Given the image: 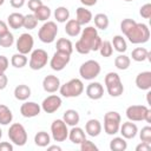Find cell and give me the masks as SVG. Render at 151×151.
Masks as SVG:
<instances>
[{"label":"cell","instance_id":"cell-1","mask_svg":"<svg viewBox=\"0 0 151 151\" xmlns=\"http://www.w3.org/2000/svg\"><path fill=\"white\" fill-rule=\"evenodd\" d=\"M98 37V31L94 26H87L80 32V38L76 42V51L80 54H88L92 52V44Z\"/></svg>","mask_w":151,"mask_h":151},{"label":"cell","instance_id":"cell-2","mask_svg":"<svg viewBox=\"0 0 151 151\" xmlns=\"http://www.w3.org/2000/svg\"><path fill=\"white\" fill-rule=\"evenodd\" d=\"M125 37L129 39L131 44L138 45V44H145L150 39V29L146 24L143 22H136L126 33Z\"/></svg>","mask_w":151,"mask_h":151},{"label":"cell","instance_id":"cell-3","mask_svg":"<svg viewBox=\"0 0 151 151\" xmlns=\"http://www.w3.org/2000/svg\"><path fill=\"white\" fill-rule=\"evenodd\" d=\"M104 83H105L107 93L111 97H119V96L123 94L124 86H123V83L120 80V77H119V74L117 72H109L105 76Z\"/></svg>","mask_w":151,"mask_h":151},{"label":"cell","instance_id":"cell-4","mask_svg":"<svg viewBox=\"0 0 151 151\" xmlns=\"http://www.w3.org/2000/svg\"><path fill=\"white\" fill-rule=\"evenodd\" d=\"M59 91H60V94L65 98H76L84 92V84L80 79L73 78L67 83L60 85Z\"/></svg>","mask_w":151,"mask_h":151},{"label":"cell","instance_id":"cell-5","mask_svg":"<svg viewBox=\"0 0 151 151\" xmlns=\"http://www.w3.org/2000/svg\"><path fill=\"white\" fill-rule=\"evenodd\" d=\"M58 34V26L54 21H45L38 31V38L44 44H51L55 40Z\"/></svg>","mask_w":151,"mask_h":151},{"label":"cell","instance_id":"cell-6","mask_svg":"<svg viewBox=\"0 0 151 151\" xmlns=\"http://www.w3.org/2000/svg\"><path fill=\"white\" fill-rule=\"evenodd\" d=\"M120 123H122L120 114L116 111H109L104 116V131L106 132V134L113 136L119 132Z\"/></svg>","mask_w":151,"mask_h":151},{"label":"cell","instance_id":"cell-7","mask_svg":"<svg viewBox=\"0 0 151 151\" xmlns=\"http://www.w3.org/2000/svg\"><path fill=\"white\" fill-rule=\"evenodd\" d=\"M8 138L17 146H24L27 143V132L24 125L20 123H14L8 129Z\"/></svg>","mask_w":151,"mask_h":151},{"label":"cell","instance_id":"cell-8","mask_svg":"<svg viewBox=\"0 0 151 151\" xmlns=\"http://www.w3.org/2000/svg\"><path fill=\"white\" fill-rule=\"evenodd\" d=\"M100 71H101L100 64L97 60H92V59L86 60L79 67V74L85 80H93L99 76Z\"/></svg>","mask_w":151,"mask_h":151},{"label":"cell","instance_id":"cell-9","mask_svg":"<svg viewBox=\"0 0 151 151\" xmlns=\"http://www.w3.org/2000/svg\"><path fill=\"white\" fill-rule=\"evenodd\" d=\"M47 61H48L47 52L45 50H42V48H37V50L32 51L28 65H29L31 70L38 71V70H41L42 67H45Z\"/></svg>","mask_w":151,"mask_h":151},{"label":"cell","instance_id":"cell-10","mask_svg":"<svg viewBox=\"0 0 151 151\" xmlns=\"http://www.w3.org/2000/svg\"><path fill=\"white\" fill-rule=\"evenodd\" d=\"M51 134L54 142H64L68 136V129L63 119H55L51 124Z\"/></svg>","mask_w":151,"mask_h":151},{"label":"cell","instance_id":"cell-11","mask_svg":"<svg viewBox=\"0 0 151 151\" xmlns=\"http://www.w3.org/2000/svg\"><path fill=\"white\" fill-rule=\"evenodd\" d=\"M71 54L61 52V51H55L53 57L50 60V66L53 71H63L66 65L70 63Z\"/></svg>","mask_w":151,"mask_h":151},{"label":"cell","instance_id":"cell-12","mask_svg":"<svg viewBox=\"0 0 151 151\" xmlns=\"http://www.w3.org/2000/svg\"><path fill=\"white\" fill-rule=\"evenodd\" d=\"M17 50L19 53L22 54H28L32 52L33 46H34V39L29 33H22L18 40H17Z\"/></svg>","mask_w":151,"mask_h":151},{"label":"cell","instance_id":"cell-13","mask_svg":"<svg viewBox=\"0 0 151 151\" xmlns=\"http://www.w3.org/2000/svg\"><path fill=\"white\" fill-rule=\"evenodd\" d=\"M63 101L61 98L57 94H51L48 97H46L42 103H41V110L46 113H54L55 111H58L61 106Z\"/></svg>","mask_w":151,"mask_h":151},{"label":"cell","instance_id":"cell-14","mask_svg":"<svg viewBox=\"0 0 151 151\" xmlns=\"http://www.w3.org/2000/svg\"><path fill=\"white\" fill-rule=\"evenodd\" d=\"M147 109L149 107L145 105H131L126 109L125 113H126V117L129 120L140 122V120H144V117H145Z\"/></svg>","mask_w":151,"mask_h":151},{"label":"cell","instance_id":"cell-15","mask_svg":"<svg viewBox=\"0 0 151 151\" xmlns=\"http://www.w3.org/2000/svg\"><path fill=\"white\" fill-rule=\"evenodd\" d=\"M41 106L35 101H26L20 106V113L25 118H33L40 114Z\"/></svg>","mask_w":151,"mask_h":151},{"label":"cell","instance_id":"cell-16","mask_svg":"<svg viewBox=\"0 0 151 151\" xmlns=\"http://www.w3.org/2000/svg\"><path fill=\"white\" fill-rule=\"evenodd\" d=\"M60 79L57 76L48 74L42 79V88L47 93H54L60 87Z\"/></svg>","mask_w":151,"mask_h":151},{"label":"cell","instance_id":"cell-17","mask_svg":"<svg viewBox=\"0 0 151 151\" xmlns=\"http://www.w3.org/2000/svg\"><path fill=\"white\" fill-rule=\"evenodd\" d=\"M86 96L92 100H98L104 96V87L98 81H92L86 86Z\"/></svg>","mask_w":151,"mask_h":151},{"label":"cell","instance_id":"cell-18","mask_svg":"<svg viewBox=\"0 0 151 151\" xmlns=\"http://www.w3.org/2000/svg\"><path fill=\"white\" fill-rule=\"evenodd\" d=\"M119 132L122 133V137L125 139H133L137 133H138V127L134 123H132L131 120L125 122L123 124H120L119 127Z\"/></svg>","mask_w":151,"mask_h":151},{"label":"cell","instance_id":"cell-19","mask_svg":"<svg viewBox=\"0 0 151 151\" xmlns=\"http://www.w3.org/2000/svg\"><path fill=\"white\" fill-rule=\"evenodd\" d=\"M136 86L142 91H149L151 88V72L144 71L138 73L136 77Z\"/></svg>","mask_w":151,"mask_h":151},{"label":"cell","instance_id":"cell-20","mask_svg":"<svg viewBox=\"0 0 151 151\" xmlns=\"http://www.w3.org/2000/svg\"><path fill=\"white\" fill-rule=\"evenodd\" d=\"M101 132V124L98 119H88L85 124V133L90 137H98Z\"/></svg>","mask_w":151,"mask_h":151},{"label":"cell","instance_id":"cell-21","mask_svg":"<svg viewBox=\"0 0 151 151\" xmlns=\"http://www.w3.org/2000/svg\"><path fill=\"white\" fill-rule=\"evenodd\" d=\"M92 18H93L92 12L90 9H87L86 7H78L76 9V20L78 21V24L80 26L87 25L92 20Z\"/></svg>","mask_w":151,"mask_h":151},{"label":"cell","instance_id":"cell-22","mask_svg":"<svg viewBox=\"0 0 151 151\" xmlns=\"http://www.w3.org/2000/svg\"><path fill=\"white\" fill-rule=\"evenodd\" d=\"M67 138L73 144H78L79 145L81 142H84L86 139V133H85V131L81 127H79V126L76 125V126H72V129L68 131Z\"/></svg>","mask_w":151,"mask_h":151},{"label":"cell","instance_id":"cell-23","mask_svg":"<svg viewBox=\"0 0 151 151\" xmlns=\"http://www.w3.org/2000/svg\"><path fill=\"white\" fill-rule=\"evenodd\" d=\"M63 120L66 123V125H70V126H76L78 125L79 120H80V116L78 113V111L73 110V109H70V110H66L63 114Z\"/></svg>","mask_w":151,"mask_h":151},{"label":"cell","instance_id":"cell-24","mask_svg":"<svg viewBox=\"0 0 151 151\" xmlns=\"http://www.w3.org/2000/svg\"><path fill=\"white\" fill-rule=\"evenodd\" d=\"M24 17L21 13H18V12H14V13H11L7 18V22H8V26L13 29H19L24 26Z\"/></svg>","mask_w":151,"mask_h":151},{"label":"cell","instance_id":"cell-25","mask_svg":"<svg viewBox=\"0 0 151 151\" xmlns=\"http://www.w3.org/2000/svg\"><path fill=\"white\" fill-rule=\"evenodd\" d=\"M80 32H81V26L78 24V21L76 19H68L66 21L65 33L68 37H77L80 34Z\"/></svg>","mask_w":151,"mask_h":151},{"label":"cell","instance_id":"cell-26","mask_svg":"<svg viewBox=\"0 0 151 151\" xmlns=\"http://www.w3.org/2000/svg\"><path fill=\"white\" fill-rule=\"evenodd\" d=\"M14 97L20 101H25L31 97V88L25 84H20L14 88Z\"/></svg>","mask_w":151,"mask_h":151},{"label":"cell","instance_id":"cell-27","mask_svg":"<svg viewBox=\"0 0 151 151\" xmlns=\"http://www.w3.org/2000/svg\"><path fill=\"white\" fill-rule=\"evenodd\" d=\"M131 58L137 63L150 60V52L145 47H136L131 53Z\"/></svg>","mask_w":151,"mask_h":151},{"label":"cell","instance_id":"cell-28","mask_svg":"<svg viewBox=\"0 0 151 151\" xmlns=\"http://www.w3.org/2000/svg\"><path fill=\"white\" fill-rule=\"evenodd\" d=\"M34 143L39 147H47L51 143V136L46 131H39L34 136Z\"/></svg>","mask_w":151,"mask_h":151},{"label":"cell","instance_id":"cell-29","mask_svg":"<svg viewBox=\"0 0 151 151\" xmlns=\"http://www.w3.org/2000/svg\"><path fill=\"white\" fill-rule=\"evenodd\" d=\"M13 120V113L4 104H0V125H8Z\"/></svg>","mask_w":151,"mask_h":151},{"label":"cell","instance_id":"cell-30","mask_svg":"<svg viewBox=\"0 0 151 151\" xmlns=\"http://www.w3.org/2000/svg\"><path fill=\"white\" fill-rule=\"evenodd\" d=\"M94 20V26L97 29H101V31H105L107 27H109V24H110V20H109V17L104 13H98L94 15V18H92Z\"/></svg>","mask_w":151,"mask_h":151},{"label":"cell","instance_id":"cell-31","mask_svg":"<svg viewBox=\"0 0 151 151\" xmlns=\"http://www.w3.org/2000/svg\"><path fill=\"white\" fill-rule=\"evenodd\" d=\"M33 14H34V17L37 18L38 21H47L50 19L52 12H51V8L48 6L41 5L37 11L33 12Z\"/></svg>","mask_w":151,"mask_h":151},{"label":"cell","instance_id":"cell-32","mask_svg":"<svg viewBox=\"0 0 151 151\" xmlns=\"http://www.w3.org/2000/svg\"><path fill=\"white\" fill-rule=\"evenodd\" d=\"M55 47H57V51H61V52H65L68 54H72V52H73V44L71 40H68L66 38L58 39Z\"/></svg>","mask_w":151,"mask_h":151},{"label":"cell","instance_id":"cell-33","mask_svg":"<svg viewBox=\"0 0 151 151\" xmlns=\"http://www.w3.org/2000/svg\"><path fill=\"white\" fill-rule=\"evenodd\" d=\"M111 44H112V47L119 53H124L127 50V44H126L125 38H123V35H114L112 38Z\"/></svg>","mask_w":151,"mask_h":151},{"label":"cell","instance_id":"cell-34","mask_svg":"<svg viewBox=\"0 0 151 151\" xmlns=\"http://www.w3.org/2000/svg\"><path fill=\"white\" fill-rule=\"evenodd\" d=\"M127 149V143L123 137H114L110 142V150L111 151H125Z\"/></svg>","mask_w":151,"mask_h":151},{"label":"cell","instance_id":"cell-35","mask_svg":"<svg viewBox=\"0 0 151 151\" xmlns=\"http://www.w3.org/2000/svg\"><path fill=\"white\" fill-rule=\"evenodd\" d=\"M27 61L28 60H27L26 54H22V53H19V52L15 53V54H13L12 58H11V64L15 68H22V67H25L26 64H27Z\"/></svg>","mask_w":151,"mask_h":151},{"label":"cell","instance_id":"cell-36","mask_svg":"<svg viewBox=\"0 0 151 151\" xmlns=\"http://www.w3.org/2000/svg\"><path fill=\"white\" fill-rule=\"evenodd\" d=\"M130 65H131V59H130V57H127L125 54H119L114 59V66L120 71L127 70L130 67Z\"/></svg>","mask_w":151,"mask_h":151},{"label":"cell","instance_id":"cell-37","mask_svg":"<svg viewBox=\"0 0 151 151\" xmlns=\"http://www.w3.org/2000/svg\"><path fill=\"white\" fill-rule=\"evenodd\" d=\"M70 18V11L67 7L59 6L54 9V19L58 22H66Z\"/></svg>","mask_w":151,"mask_h":151},{"label":"cell","instance_id":"cell-38","mask_svg":"<svg viewBox=\"0 0 151 151\" xmlns=\"http://www.w3.org/2000/svg\"><path fill=\"white\" fill-rule=\"evenodd\" d=\"M98 51L100 52V55L104 57V58H109V57H111L112 53H113V47H112L111 41H109V40H104V41H101V45H100V47H99Z\"/></svg>","mask_w":151,"mask_h":151},{"label":"cell","instance_id":"cell-39","mask_svg":"<svg viewBox=\"0 0 151 151\" xmlns=\"http://www.w3.org/2000/svg\"><path fill=\"white\" fill-rule=\"evenodd\" d=\"M38 25V20L37 18L34 17V14H26L24 17V26L26 29L31 31V29H34Z\"/></svg>","mask_w":151,"mask_h":151},{"label":"cell","instance_id":"cell-40","mask_svg":"<svg viewBox=\"0 0 151 151\" xmlns=\"http://www.w3.org/2000/svg\"><path fill=\"white\" fill-rule=\"evenodd\" d=\"M13 44H14V35L9 31L7 33L0 35V46L1 47L7 48V47H11Z\"/></svg>","mask_w":151,"mask_h":151},{"label":"cell","instance_id":"cell-41","mask_svg":"<svg viewBox=\"0 0 151 151\" xmlns=\"http://www.w3.org/2000/svg\"><path fill=\"white\" fill-rule=\"evenodd\" d=\"M139 138L142 142H145V143H151V126L146 125L144 127H142L140 132H139Z\"/></svg>","mask_w":151,"mask_h":151},{"label":"cell","instance_id":"cell-42","mask_svg":"<svg viewBox=\"0 0 151 151\" xmlns=\"http://www.w3.org/2000/svg\"><path fill=\"white\" fill-rule=\"evenodd\" d=\"M79 145H80V150L81 151H97L98 150V146L93 142H91L88 139H85Z\"/></svg>","mask_w":151,"mask_h":151},{"label":"cell","instance_id":"cell-43","mask_svg":"<svg viewBox=\"0 0 151 151\" xmlns=\"http://www.w3.org/2000/svg\"><path fill=\"white\" fill-rule=\"evenodd\" d=\"M136 24V21L133 20V19H130V18H126V19H123V21L120 22V29H122V32L125 34L133 25Z\"/></svg>","mask_w":151,"mask_h":151},{"label":"cell","instance_id":"cell-44","mask_svg":"<svg viewBox=\"0 0 151 151\" xmlns=\"http://www.w3.org/2000/svg\"><path fill=\"white\" fill-rule=\"evenodd\" d=\"M139 14L144 19H150L151 18V4L147 2V4L143 5L139 9Z\"/></svg>","mask_w":151,"mask_h":151},{"label":"cell","instance_id":"cell-45","mask_svg":"<svg viewBox=\"0 0 151 151\" xmlns=\"http://www.w3.org/2000/svg\"><path fill=\"white\" fill-rule=\"evenodd\" d=\"M8 65H9V61L7 57L0 55V74H4L6 72V70L8 68Z\"/></svg>","mask_w":151,"mask_h":151},{"label":"cell","instance_id":"cell-46","mask_svg":"<svg viewBox=\"0 0 151 151\" xmlns=\"http://www.w3.org/2000/svg\"><path fill=\"white\" fill-rule=\"evenodd\" d=\"M41 5H44L42 4V0H28V2H27V6H28V8L32 12L37 11Z\"/></svg>","mask_w":151,"mask_h":151},{"label":"cell","instance_id":"cell-47","mask_svg":"<svg viewBox=\"0 0 151 151\" xmlns=\"http://www.w3.org/2000/svg\"><path fill=\"white\" fill-rule=\"evenodd\" d=\"M0 151H13V144H11L8 142H1Z\"/></svg>","mask_w":151,"mask_h":151},{"label":"cell","instance_id":"cell-48","mask_svg":"<svg viewBox=\"0 0 151 151\" xmlns=\"http://www.w3.org/2000/svg\"><path fill=\"white\" fill-rule=\"evenodd\" d=\"M7 84H8V78H7V76H6L5 73H4V74H0V91L5 90L6 86H7Z\"/></svg>","mask_w":151,"mask_h":151},{"label":"cell","instance_id":"cell-49","mask_svg":"<svg viewBox=\"0 0 151 151\" xmlns=\"http://www.w3.org/2000/svg\"><path fill=\"white\" fill-rule=\"evenodd\" d=\"M150 147H151V146H150L149 143L142 142V143H139V144L136 146V151H149Z\"/></svg>","mask_w":151,"mask_h":151},{"label":"cell","instance_id":"cell-50","mask_svg":"<svg viewBox=\"0 0 151 151\" xmlns=\"http://www.w3.org/2000/svg\"><path fill=\"white\" fill-rule=\"evenodd\" d=\"M26 0H9V4L13 8H21L25 5Z\"/></svg>","mask_w":151,"mask_h":151},{"label":"cell","instance_id":"cell-51","mask_svg":"<svg viewBox=\"0 0 151 151\" xmlns=\"http://www.w3.org/2000/svg\"><path fill=\"white\" fill-rule=\"evenodd\" d=\"M7 32H8V25H7L5 21L0 20V35L5 34V33H7Z\"/></svg>","mask_w":151,"mask_h":151},{"label":"cell","instance_id":"cell-52","mask_svg":"<svg viewBox=\"0 0 151 151\" xmlns=\"http://www.w3.org/2000/svg\"><path fill=\"white\" fill-rule=\"evenodd\" d=\"M98 0H80V2L85 6V7H91V6H94L97 4Z\"/></svg>","mask_w":151,"mask_h":151},{"label":"cell","instance_id":"cell-53","mask_svg":"<svg viewBox=\"0 0 151 151\" xmlns=\"http://www.w3.org/2000/svg\"><path fill=\"white\" fill-rule=\"evenodd\" d=\"M144 120L146 123H151V110L150 109H147V111L145 113V117H144Z\"/></svg>","mask_w":151,"mask_h":151},{"label":"cell","instance_id":"cell-54","mask_svg":"<svg viewBox=\"0 0 151 151\" xmlns=\"http://www.w3.org/2000/svg\"><path fill=\"white\" fill-rule=\"evenodd\" d=\"M47 151H61V147L58 145H50L47 146Z\"/></svg>","mask_w":151,"mask_h":151},{"label":"cell","instance_id":"cell-55","mask_svg":"<svg viewBox=\"0 0 151 151\" xmlns=\"http://www.w3.org/2000/svg\"><path fill=\"white\" fill-rule=\"evenodd\" d=\"M4 2H5V0H0V6H2V5H4Z\"/></svg>","mask_w":151,"mask_h":151},{"label":"cell","instance_id":"cell-56","mask_svg":"<svg viewBox=\"0 0 151 151\" xmlns=\"http://www.w3.org/2000/svg\"><path fill=\"white\" fill-rule=\"evenodd\" d=\"M1 137H2V130L0 129V139H1Z\"/></svg>","mask_w":151,"mask_h":151},{"label":"cell","instance_id":"cell-57","mask_svg":"<svg viewBox=\"0 0 151 151\" xmlns=\"http://www.w3.org/2000/svg\"><path fill=\"white\" fill-rule=\"evenodd\" d=\"M124 1H126V2H130V1H133V0H124Z\"/></svg>","mask_w":151,"mask_h":151},{"label":"cell","instance_id":"cell-58","mask_svg":"<svg viewBox=\"0 0 151 151\" xmlns=\"http://www.w3.org/2000/svg\"><path fill=\"white\" fill-rule=\"evenodd\" d=\"M47 1H48V0H47Z\"/></svg>","mask_w":151,"mask_h":151}]
</instances>
